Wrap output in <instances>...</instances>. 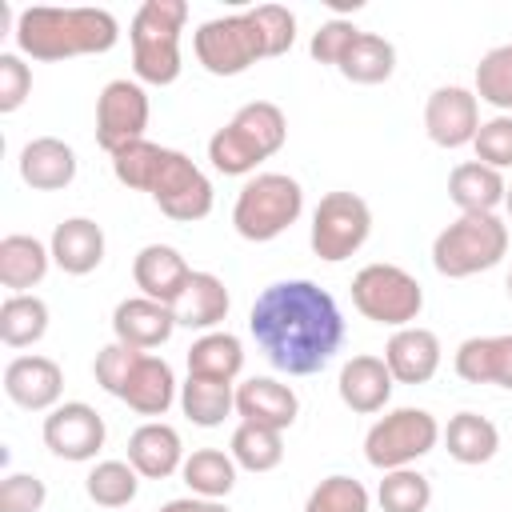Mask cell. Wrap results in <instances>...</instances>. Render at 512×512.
<instances>
[{
  "mask_svg": "<svg viewBox=\"0 0 512 512\" xmlns=\"http://www.w3.org/2000/svg\"><path fill=\"white\" fill-rule=\"evenodd\" d=\"M472 92H476V100H484L496 112L512 116V40L496 44V48H488L480 56L476 76H472Z\"/></svg>",
  "mask_w": 512,
  "mask_h": 512,
  "instance_id": "cell-37",
  "label": "cell"
},
{
  "mask_svg": "<svg viewBox=\"0 0 512 512\" xmlns=\"http://www.w3.org/2000/svg\"><path fill=\"white\" fill-rule=\"evenodd\" d=\"M180 412H184L196 428H220V424L236 412V384L188 376V380L180 384Z\"/></svg>",
  "mask_w": 512,
  "mask_h": 512,
  "instance_id": "cell-31",
  "label": "cell"
},
{
  "mask_svg": "<svg viewBox=\"0 0 512 512\" xmlns=\"http://www.w3.org/2000/svg\"><path fill=\"white\" fill-rule=\"evenodd\" d=\"M440 440L456 464H488L500 452V428L480 412H456L448 428H440Z\"/></svg>",
  "mask_w": 512,
  "mask_h": 512,
  "instance_id": "cell-29",
  "label": "cell"
},
{
  "mask_svg": "<svg viewBox=\"0 0 512 512\" xmlns=\"http://www.w3.org/2000/svg\"><path fill=\"white\" fill-rule=\"evenodd\" d=\"M508 196V180L504 172L480 164V160H464L448 172V200L464 212V216H492Z\"/></svg>",
  "mask_w": 512,
  "mask_h": 512,
  "instance_id": "cell-27",
  "label": "cell"
},
{
  "mask_svg": "<svg viewBox=\"0 0 512 512\" xmlns=\"http://www.w3.org/2000/svg\"><path fill=\"white\" fill-rule=\"evenodd\" d=\"M392 388H396V380H392L384 356H372V352L344 360V368L336 376V392H340L344 408H352L356 416L384 412V404L392 400Z\"/></svg>",
  "mask_w": 512,
  "mask_h": 512,
  "instance_id": "cell-20",
  "label": "cell"
},
{
  "mask_svg": "<svg viewBox=\"0 0 512 512\" xmlns=\"http://www.w3.org/2000/svg\"><path fill=\"white\" fill-rule=\"evenodd\" d=\"M236 416L248 424L288 432L300 416V396L292 392V384H280L276 376H248L244 384H236Z\"/></svg>",
  "mask_w": 512,
  "mask_h": 512,
  "instance_id": "cell-19",
  "label": "cell"
},
{
  "mask_svg": "<svg viewBox=\"0 0 512 512\" xmlns=\"http://www.w3.org/2000/svg\"><path fill=\"white\" fill-rule=\"evenodd\" d=\"M192 52L204 72L212 76H240L256 60H272V40L256 16V8L204 20L192 32Z\"/></svg>",
  "mask_w": 512,
  "mask_h": 512,
  "instance_id": "cell-7",
  "label": "cell"
},
{
  "mask_svg": "<svg viewBox=\"0 0 512 512\" xmlns=\"http://www.w3.org/2000/svg\"><path fill=\"white\" fill-rule=\"evenodd\" d=\"M32 92V68L20 52H0V112H16Z\"/></svg>",
  "mask_w": 512,
  "mask_h": 512,
  "instance_id": "cell-44",
  "label": "cell"
},
{
  "mask_svg": "<svg viewBox=\"0 0 512 512\" xmlns=\"http://www.w3.org/2000/svg\"><path fill=\"white\" fill-rule=\"evenodd\" d=\"M508 256V224L492 216H456L432 240V268L448 280H468Z\"/></svg>",
  "mask_w": 512,
  "mask_h": 512,
  "instance_id": "cell-6",
  "label": "cell"
},
{
  "mask_svg": "<svg viewBox=\"0 0 512 512\" xmlns=\"http://www.w3.org/2000/svg\"><path fill=\"white\" fill-rule=\"evenodd\" d=\"M504 288H508V300H512V272H508V280H504Z\"/></svg>",
  "mask_w": 512,
  "mask_h": 512,
  "instance_id": "cell-49",
  "label": "cell"
},
{
  "mask_svg": "<svg viewBox=\"0 0 512 512\" xmlns=\"http://www.w3.org/2000/svg\"><path fill=\"white\" fill-rule=\"evenodd\" d=\"M368 508H372L368 488L356 476H344V472L324 476L304 500V512H368Z\"/></svg>",
  "mask_w": 512,
  "mask_h": 512,
  "instance_id": "cell-39",
  "label": "cell"
},
{
  "mask_svg": "<svg viewBox=\"0 0 512 512\" xmlns=\"http://www.w3.org/2000/svg\"><path fill=\"white\" fill-rule=\"evenodd\" d=\"M4 396L24 412H52L64 396V368L52 356H12L4 364Z\"/></svg>",
  "mask_w": 512,
  "mask_h": 512,
  "instance_id": "cell-15",
  "label": "cell"
},
{
  "mask_svg": "<svg viewBox=\"0 0 512 512\" xmlns=\"http://www.w3.org/2000/svg\"><path fill=\"white\" fill-rule=\"evenodd\" d=\"M44 448L68 464H88L96 460V452L104 448L108 440V428H104V416L84 404V400H64L56 404L48 416H44Z\"/></svg>",
  "mask_w": 512,
  "mask_h": 512,
  "instance_id": "cell-13",
  "label": "cell"
},
{
  "mask_svg": "<svg viewBox=\"0 0 512 512\" xmlns=\"http://www.w3.org/2000/svg\"><path fill=\"white\" fill-rule=\"evenodd\" d=\"M52 264L64 272V276H88L104 264V228L92 220V216H68L52 228Z\"/></svg>",
  "mask_w": 512,
  "mask_h": 512,
  "instance_id": "cell-21",
  "label": "cell"
},
{
  "mask_svg": "<svg viewBox=\"0 0 512 512\" xmlns=\"http://www.w3.org/2000/svg\"><path fill=\"white\" fill-rule=\"evenodd\" d=\"M16 168L32 192H60L76 180V152L60 136H32L20 148Z\"/></svg>",
  "mask_w": 512,
  "mask_h": 512,
  "instance_id": "cell-23",
  "label": "cell"
},
{
  "mask_svg": "<svg viewBox=\"0 0 512 512\" xmlns=\"http://www.w3.org/2000/svg\"><path fill=\"white\" fill-rule=\"evenodd\" d=\"M120 404H128L136 416H164L176 400H180V384H176V372L164 356H152V352H136L120 392H116Z\"/></svg>",
  "mask_w": 512,
  "mask_h": 512,
  "instance_id": "cell-16",
  "label": "cell"
},
{
  "mask_svg": "<svg viewBox=\"0 0 512 512\" xmlns=\"http://www.w3.org/2000/svg\"><path fill=\"white\" fill-rule=\"evenodd\" d=\"M160 512H232L224 500H204V496H176L160 504Z\"/></svg>",
  "mask_w": 512,
  "mask_h": 512,
  "instance_id": "cell-47",
  "label": "cell"
},
{
  "mask_svg": "<svg viewBox=\"0 0 512 512\" xmlns=\"http://www.w3.org/2000/svg\"><path fill=\"white\" fill-rule=\"evenodd\" d=\"M84 492L100 508H128L140 492V472L128 460H100L84 476Z\"/></svg>",
  "mask_w": 512,
  "mask_h": 512,
  "instance_id": "cell-36",
  "label": "cell"
},
{
  "mask_svg": "<svg viewBox=\"0 0 512 512\" xmlns=\"http://www.w3.org/2000/svg\"><path fill=\"white\" fill-rule=\"evenodd\" d=\"M136 352H140V348H128V344H120V340H112V344H104V348L96 352L92 376H96V384H100L108 396L120 392V384H124V376H128V368H132V360H136Z\"/></svg>",
  "mask_w": 512,
  "mask_h": 512,
  "instance_id": "cell-45",
  "label": "cell"
},
{
  "mask_svg": "<svg viewBox=\"0 0 512 512\" xmlns=\"http://www.w3.org/2000/svg\"><path fill=\"white\" fill-rule=\"evenodd\" d=\"M228 456L244 472H272L284 460V432L240 420L236 432H232V440H228Z\"/></svg>",
  "mask_w": 512,
  "mask_h": 512,
  "instance_id": "cell-35",
  "label": "cell"
},
{
  "mask_svg": "<svg viewBox=\"0 0 512 512\" xmlns=\"http://www.w3.org/2000/svg\"><path fill=\"white\" fill-rule=\"evenodd\" d=\"M148 116H152V104L140 80H128V76L108 80L96 96V144L108 156H116L120 148L144 140Z\"/></svg>",
  "mask_w": 512,
  "mask_h": 512,
  "instance_id": "cell-12",
  "label": "cell"
},
{
  "mask_svg": "<svg viewBox=\"0 0 512 512\" xmlns=\"http://www.w3.org/2000/svg\"><path fill=\"white\" fill-rule=\"evenodd\" d=\"M356 36H360V28H356L352 20L332 16V20H324V24L312 32L308 52H312V60H316V64H332V68H340V60H344V52L352 48V40H356Z\"/></svg>",
  "mask_w": 512,
  "mask_h": 512,
  "instance_id": "cell-42",
  "label": "cell"
},
{
  "mask_svg": "<svg viewBox=\"0 0 512 512\" xmlns=\"http://www.w3.org/2000/svg\"><path fill=\"white\" fill-rule=\"evenodd\" d=\"M376 504H380V512H428L432 480L424 472H416V468L384 472V480L376 488Z\"/></svg>",
  "mask_w": 512,
  "mask_h": 512,
  "instance_id": "cell-38",
  "label": "cell"
},
{
  "mask_svg": "<svg viewBox=\"0 0 512 512\" xmlns=\"http://www.w3.org/2000/svg\"><path fill=\"white\" fill-rule=\"evenodd\" d=\"M372 236V208L364 196L356 192H324L320 204L312 208V224H308V244L324 264H340L348 256H356Z\"/></svg>",
  "mask_w": 512,
  "mask_h": 512,
  "instance_id": "cell-10",
  "label": "cell"
},
{
  "mask_svg": "<svg viewBox=\"0 0 512 512\" xmlns=\"http://www.w3.org/2000/svg\"><path fill=\"white\" fill-rule=\"evenodd\" d=\"M228 308H232L228 284H224L216 272H192V280L184 284V292H180L176 304H172V316H176L180 328L216 332V324H224Z\"/></svg>",
  "mask_w": 512,
  "mask_h": 512,
  "instance_id": "cell-26",
  "label": "cell"
},
{
  "mask_svg": "<svg viewBox=\"0 0 512 512\" xmlns=\"http://www.w3.org/2000/svg\"><path fill=\"white\" fill-rule=\"evenodd\" d=\"M256 16L272 40V56H284L296 44V16L284 4H256Z\"/></svg>",
  "mask_w": 512,
  "mask_h": 512,
  "instance_id": "cell-46",
  "label": "cell"
},
{
  "mask_svg": "<svg viewBox=\"0 0 512 512\" xmlns=\"http://www.w3.org/2000/svg\"><path fill=\"white\" fill-rule=\"evenodd\" d=\"M424 132L436 148H464L480 132V100L472 88L440 84L424 100Z\"/></svg>",
  "mask_w": 512,
  "mask_h": 512,
  "instance_id": "cell-14",
  "label": "cell"
},
{
  "mask_svg": "<svg viewBox=\"0 0 512 512\" xmlns=\"http://www.w3.org/2000/svg\"><path fill=\"white\" fill-rule=\"evenodd\" d=\"M244 372V344L232 332H200L188 348V376L204 380H236Z\"/></svg>",
  "mask_w": 512,
  "mask_h": 512,
  "instance_id": "cell-30",
  "label": "cell"
},
{
  "mask_svg": "<svg viewBox=\"0 0 512 512\" xmlns=\"http://www.w3.org/2000/svg\"><path fill=\"white\" fill-rule=\"evenodd\" d=\"M48 488L36 472H8L0 480V512H40Z\"/></svg>",
  "mask_w": 512,
  "mask_h": 512,
  "instance_id": "cell-43",
  "label": "cell"
},
{
  "mask_svg": "<svg viewBox=\"0 0 512 512\" xmlns=\"http://www.w3.org/2000/svg\"><path fill=\"white\" fill-rule=\"evenodd\" d=\"M176 316L168 304L160 300H148V296H124L116 308H112V340L128 344V348H160L172 340L176 332Z\"/></svg>",
  "mask_w": 512,
  "mask_h": 512,
  "instance_id": "cell-18",
  "label": "cell"
},
{
  "mask_svg": "<svg viewBox=\"0 0 512 512\" xmlns=\"http://www.w3.org/2000/svg\"><path fill=\"white\" fill-rule=\"evenodd\" d=\"M128 464L140 472V480H168L184 468V440L164 420H144L128 436Z\"/></svg>",
  "mask_w": 512,
  "mask_h": 512,
  "instance_id": "cell-22",
  "label": "cell"
},
{
  "mask_svg": "<svg viewBox=\"0 0 512 512\" xmlns=\"http://www.w3.org/2000/svg\"><path fill=\"white\" fill-rule=\"evenodd\" d=\"M132 280H136L140 296L160 300V304L172 308L176 296L184 292V284L192 280V268L172 244H144L132 260Z\"/></svg>",
  "mask_w": 512,
  "mask_h": 512,
  "instance_id": "cell-24",
  "label": "cell"
},
{
  "mask_svg": "<svg viewBox=\"0 0 512 512\" xmlns=\"http://www.w3.org/2000/svg\"><path fill=\"white\" fill-rule=\"evenodd\" d=\"M440 360H444L440 336L432 328H420V324L396 328L384 344V364H388L396 384H428L440 372Z\"/></svg>",
  "mask_w": 512,
  "mask_h": 512,
  "instance_id": "cell-17",
  "label": "cell"
},
{
  "mask_svg": "<svg viewBox=\"0 0 512 512\" xmlns=\"http://www.w3.org/2000/svg\"><path fill=\"white\" fill-rule=\"evenodd\" d=\"M392 72H396V48L376 32H360L340 60V76L352 84H384Z\"/></svg>",
  "mask_w": 512,
  "mask_h": 512,
  "instance_id": "cell-34",
  "label": "cell"
},
{
  "mask_svg": "<svg viewBox=\"0 0 512 512\" xmlns=\"http://www.w3.org/2000/svg\"><path fill=\"white\" fill-rule=\"evenodd\" d=\"M504 208H508V220H512V184H508V196H504Z\"/></svg>",
  "mask_w": 512,
  "mask_h": 512,
  "instance_id": "cell-48",
  "label": "cell"
},
{
  "mask_svg": "<svg viewBox=\"0 0 512 512\" xmlns=\"http://www.w3.org/2000/svg\"><path fill=\"white\" fill-rule=\"evenodd\" d=\"M352 304L364 320L396 332L416 324V316L424 312V288L408 268L376 260L352 276Z\"/></svg>",
  "mask_w": 512,
  "mask_h": 512,
  "instance_id": "cell-8",
  "label": "cell"
},
{
  "mask_svg": "<svg viewBox=\"0 0 512 512\" xmlns=\"http://www.w3.org/2000/svg\"><path fill=\"white\" fill-rule=\"evenodd\" d=\"M16 52L24 60H72L112 52L120 40V20L108 8H20L16 12Z\"/></svg>",
  "mask_w": 512,
  "mask_h": 512,
  "instance_id": "cell-2",
  "label": "cell"
},
{
  "mask_svg": "<svg viewBox=\"0 0 512 512\" xmlns=\"http://www.w3.org/2000/svg\"><path fill=\"white\" fill-rule=\"evenodd\" d=\"M52 268V248L28 232H8L0 240V284L8 292L36 288Z\"/></svg>",
  "mask_w": 512,
  "mask_h": 512,
  "instance_id": "cell-28",
  "label": "cell"
},
{
  "mask_svg": "<svg viewBox=\"0 0 512 512\" xmlns=\"http://www.w3.org/2000/svg\"><path fill=\"white\" fill-rule=\"evenodd\" d=\"M440 444V424L428 408H392L364 432V460L376 472L416 468Z\"/></svg>",
  "mask_w": 512,
  "mask_h": 512,
  "instance_id": "cell-9",
  "label": "cell"
},
{
  "mask_svg": "<svg viewBox=\"0 0 512 512\" xmlns=\"http://www.w3.org/2000/svg\"><path fill=\"white\" fill-rule=\"evenodd\" d=\"M148 196L176 224H196L216 204V192H212V180L204 176V168L176 148H160V160L148 180Z\"/></svg>",
  "mask_w": 512,
  "mask_h": 512,
  "instance_id": "cell-11",
  "label": "cell"
},
{
  "mask_svg": "<svg viewBox=\"0 0 512 512\" xmlns=\"http://www.w3.org/2000/svg\"><path fill=\"white\" fill-rule=\"evenodd\" d=\"M472 148H476V160L480 164H488L496 172L512 168V116L496 112V116L480 120V132H476Z\"/></svg>",
  "mask_w": 512,
  "mask_h": 512,
  "instance_id": "cell-41",
  "label": "cell"
},
{
  "mask_svg": "<svg viewBox=\"0 0 512 512\" xmlns=\"http://www.w3.org/2000/svg\"><path fill=\"white\" fill-rule=\"evenodd\" d=\"M288 140V116L272 100H252L232 112L224 128L208 136V160L220 176H256Z\"/></svg>",
  "mask_w": 512,
  "mask_h": 512,
  "instance_id": "cell-3",
  "label": "cell"
},
{
  "mask_svg": "<svg viewBox=\"0 0 512 512\" xmlns=\"http://www.w3.org/2000/svg\"><path fill=\"white\" fill-rule=\"evenodd\" d=\"M160 148H164V144H152L148 136L136 140V144H128V148H120V152L112 156V176H116L124 188H132V192H148L152 168H156V160H160Z\"/></svg>",
  "mask_w": 512,
  "mask_h": 512,
  "instance_id": "cell-40",
  "label": "cell"
},
{
  "mask_svg": "<svg viewBox=\"0 0 512 512\" xmlns=\"http://www.w3.org/2000/svg\"><path fill=\"white\" fill-rule=\"evenodd\" d=\"M304 212V188L288 172H256L244 180L232 204V228L248 244H268L284 236Z\"/></svg>",
  "mask_w": 512,
  "mask_h": 512,
  "instance_id": "cell-5",
  "label": "cell"
},
{
  "mask_svg": "<svg viewBox=\"0 0 512 512\" xmlns=\"http://www.w3.org/2000/svg\"><path fill=\"white\" fill-rule=\"evenodd\" d=\"M248 332L284 376H316L344 348V312L316 280H276L248 312Z\"/></svg>",
  "mask_w": 512,
  "mask_h": 512,
  "instance_id": "cell-1",
  "label": "cell"
},
{
  "mask_svg": "<svg viewBox=\"0 0 512 512\" xmlns=\"http://www.w3.org/2000/svg\"><path fill=\"white\" fill-rule=\"evenodd\" d=\"M48 332V304L36 292H8L0 304V340L8 348H32Z\"/></svg>",
  "mask_w": 512,
  "mask_h": 512,
  "instance_id": "cell-32",
  "label": "cell"
},
{
  "mask_svg": "<svg viewBox=\"0 0 512 512\" xmlns=\"http://www.w3.org/2000/svg\"><path fill=\"white\" fill-rule=\"evenodd\" d=\"M188 24L184 0H144L128 24L132 40V80L168 88L180 80L184 56H180V32Z\"/></svg>",
  "mask_w": 512,
  "mask_h": 512,
  "instance_id": "cell-4",
  "label": "cell"
},
{
  "mask_svg": "<svg viewBox=\"0 0 512 512\" xmlns=\"http://www.w3.org/2000/svg\"><path fill=\"white\" fill-rule=\"evenodd\" d=\"M452 368L468 384H496L512 388V332L500 336H468L460 340Z\"/></svg>",
  "mask_w": 512,
  "mask_h": 512,
  "instance_id": "cell-25",
  "label": "cell"
},
{
  "mask_svg": "<svg viewBox=\"0 0 512 512\" xmlns=\"http://www.w3.org/2000/svg\"><path fill=\"white\" fill-rule=\"evenodd\" d=\"M180 480L188 484L192 496L204 500H224L236 488V460L220 448H196L192 456H184Z\"/></svg>",
  "mask_w": 512,
  "mask_h": 512,
  "instance_id": "cell-33",
  "label": "cell"
}]
</instances>
